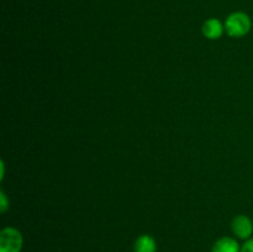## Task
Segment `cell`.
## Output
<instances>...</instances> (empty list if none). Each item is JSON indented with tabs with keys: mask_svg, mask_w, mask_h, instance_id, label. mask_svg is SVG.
<instances>
[{
	"mask_svg": "<svg viewBox=\"0 0 253 252\" xmlns=\"http://www.w3.org/2000/svg\"><path fill=\"white\" fill-rule=\"evenodd\" d=\"M252 27L251 19L242 11L232 12L225 22V29L231 37H244L250 32Z\"/></svg>",
	"mask_w": 253,
	"mask_h": 252,
	"instance_id": "6da1fadb",
	"label": "cell"
},
{
	"mask_svg": "<svg viewBox=\"0 0 253 252\" xmlns=\"http://www.w3.org/2000/svg\"><path fill=\"white\" fill-rule=\"evenodd\" d=\"M22 242L21 232L15 227H5L0 232V252H20Z\"/></svg>",
	"mask_w": 253,
	"mask_h": 252,
	"instance_id": "7a4b0ae2",
	"label": "cell"
},
{
	"mask_svg": "<svg viewBox=\"0 0 253 252\" xmlns=\"http://www.w3.org/2000/svg\"><path fill=\"white\" fill-rule=\"evenodd\" d=\"M232 231L239 239H250L253 232L252 220L246 215H237L232 221Z\"/></svg>",
	"mask_w": 253,
	"mask_h": 252,
	"instance_id": "3957f363",
	"label": "cell"
},
{
	"mask_svg": "<svg viewBox=\"0 0 253 252\" xmlns=\"http://www.w3.org/2000/svg\"><path fill=\"white\" fill-rule=\"evenodd\" d=\"M203 35L209 40H217L222 36L224 34V26H222L221 21L217 19H208L207 21L203 24L202 27Z\"/></svg>",
	"mask_w": 253,
	"mask_h": 252,
	"instance_id": "277c9868",
	"label": "cell"
},
{
	"mask_svg": "<svg viewBox=\"0 0 253 252\" xmlns=\"http://www.w3.org/2000/svg\"><path fill=\"white\" fill-rule=\"evenodd\" d=\"M211 252H241L239 242L232 237H221L212 246Z\"/></svg>",
	"mask_w": 253,
	"mask_h": 252,
	"instance_id": "5b68a950",
	"label": "cell"
},
{
	"mask_svg": "<svg viewBox=\"0 0 253 252\" xmlns=\"http://www.w3.org/2000/svg\"><path fill=\"white\" fill-rule=\"evenodd\" d=\"M135 252H156L157 244L151 235H142L135 242Z\"/></svg>",
	"mask_w": 253,
	"mask_h": 252,
	"instance_id": "8992f818",
	"label": "cell"
},
{
	"mask_svg": "<svg viewBox=\"0 0 253 252\" xmlns=\"http://www.w3.org/2000/svg\"><path fill=\"white\" fill-rule=\"evenodd\" d=\"M0 200H1V204H0V211L5 212L9 208V202H7V198L4 193H0Z\"/></svg>",
	"mask_w": 253,
	"mask_h": 252,
	"instance_id": "52a82bcc",
	"label": "cell"
},
{
	"mask_svg": "<svg viewBox=\"0 0 253 252\" xmlns=\"http://www.w3.org/2000/svg\"><path fill=\"white\" fill-rule=\"evenodd\" d=\"M241 252H253V239L247 240L241 247Z\"/></svg>",
	"mask_w": 253,
	"mask_h": 252,
	"instance_id": "ba28073f",
	"label": "cell"
}]
</instances>
